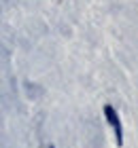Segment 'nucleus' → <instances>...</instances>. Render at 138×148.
I'll return each instance as SVG.
<instances>
[{
    "instance_id": "nucleus-1",
    "label": "nucleus",
    "mask_w": 138,
    "mask_h": 148,
    "mask_svg": "<svg viewBox=\"0 0 138 148\" xmlns=\"http://www.w3.org/2000/svg\"><path fill=\"white\" fill-rule=\"evenodd\" d=\"M104 114H106V119H108V123H110V127H115V136H117V144H121V140H123V131H121V123H119V116H117V112H115V108H110V106H106V108H104Z\"/></svg>"
}]
</instances>
